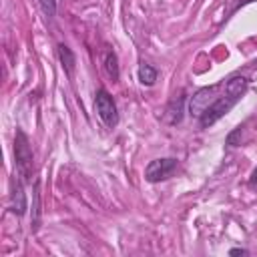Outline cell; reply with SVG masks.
I'll use <instances>...</instances> for the list:
<instances>
[{"label": "cell", "instance_id": "cell-1", "mask_svg": "<svg viewBox=\"0 0 257 257\" xmlns=\"http://www.w3.org/2000/svg\"><path fill=\"white\" fill-rule=\"evenodd\" d=\"M245 88H247V78L245 76H231L227 82H223L217 98L213 100V104L207 106L201 112V116H199L201 126H211L223 114H227L237 104V100L241 98V94L245 92Z\"/></svg>", "mask_w": 257, "mask_h": 257}, {"label": "cell", "instance_id": "cell-2", "mask_svg": "<svg viewBox=\"0 0 257 257\" xmlns=\"http://www.w3.org/2000/svg\"><path fill=\"white\" fill-rule=\"evenodd\" d=\"M14 161H16V173L24 183H30L34 173V155L28 143V137L18 128L14 137Z\"/></svg>", "mask_w": 257, "mask_h": 257}, {"label": "cell", "instance_id": "cell-3", "mask_svg": "<svg viewBox=\"0 0 257 257\" xmlns=\"http://www.w3.org/2000/svg\"><path fill=\"white\" fill-rule=\"evenodd\" d=\"M94 106H96L98 116L102 118V122H104L108 128H114V126L118 124V112H116V104H114L112 96H110V94H108L104 88H100V90L96 92V96H94Z\"/></svg>", "mask_w": 257, "mask_h": 257}, {"label": "cell", "instance_id": "cell-4", "mask_svg": "<svg viewBox=\"0 0 257 257\" xmlns=\"http://www.w3.org/2000/svg\"><path fill=\"white\" fill-rule=\"evenodd\" d=\"M177 169V159L173 157H165V159H155L147 165L145 169V179L149 183H159V181H165L169 179Z\"/></svg>", "mask_w": 257, "mask_h": 257}, {"label": "cell", "instance_id": "cell-5", "mask_svg": "<svg viewBox=\"0 0 257 257\" xmlns=\"http://www.w3.org/2000/svg\"><path fill=\"white\" fill-rule=\"evenodd\" d=\"M221 84H223V82L205 86V88H201V90H197V92L193 94L189 108H191V112H193L195 116H201V112H203L207 106L213 104V100L217 98V94H219V90H221Z\"/></svg>", "mask_w": 257, "mask_h": 257}, {"label": "cell", "instance_id": "cell-6", "mask_svg": "<svg viewBox=\"0 0 257 257\" xmlns=\"http://www.w3.org/2000/svg\"><path fill=\"white\" fill-rule=\"evenodd\" d=\"M24 181L14 179L12 181V189H10V211L16 213L18 217L26 213L28 205H26V195H24Z\"/></svg>", "mask_w": 257, "mask_h": 257}, {"label": "cell", "instance_id": "cell-7", "mask_svg": "<svg viewBox=\"0 0 257 257\" xmlns=\"http://www.w3.org/2000/svg\"><path fill=\"white\" fill-rule=\"evenodd\" d=\"M185 100H187V96L181 92L179 96H175V98L169 102L167 112H165V118H167L169 124H177V122H181L183 112H185Z\"/></svg>", "mask_w": 257, "mask_h": 257}, {"label": "cell", "instance_id": "cell-8", "mask_svg": "<svg viewBox=\"0 0 257 257\" xmlns=\"http://www.w3.org/2000/svg\"><path fill=\"white\" fill-rule=\"evenodd\" d=\"M58 58H60V64H62L64 72H66L68 76H72V72H74V64H76V58H74L72 50H70L64 42H60V44H58Z\"/></svg>", "mask_w": 257, "mask_h": 257}, {"label": "cell", "instance_id": "cell-9", "mask_svg": "<svg viewBox=\"0 0 257 257\" xmlns=\"http://www.w3.org/2000/svg\"><path fill=\"white\" fill-rule=\"evenodd\" d=\"M40 225V183H34V191H32V217H30V227L32 231H36Z\"/></svg>", "mask_w": 257, "mask_h": 257}, {"label": "cell", "instance_id": "cell-10", "mask_svg": "<svg viewBox=\"0 0 257 257\" xmlns=\"http://www.w3.org/2000/svg\"><path fill=\"white\" fill-rule=\"evenodd\" d=\"M104 70L112 78V82L118 80V60H116L114 50H110V48L104 50Z\"/></svg>", "mask_w": 257, "mask_h": 257}, {"label": "cell", "instance_id": "cell-11", "mask_svg": "<svg viewBox=\"0 0 257 257\" xmlns=\"http://www.w3.org/2000/svg\"><path fill=\"white\" fill-rule=\"evenodd\" d=\"M139 80H141V84H145V86H153L155 80H157V70H155L151 64L143 62V64L139 66Z\"/></svg>", "mask_w": 257, "mask_h": 257}, {"label": "cell", "instance_id": "cell-12", "mask_svg": "<svg viewBox=\"0 0 257 257\" xmlns=\"http://www.w3.org/2000/svg\"><path fill=\"white\" fill-rule=\"evenodd\" d=\"M38 6L46 18H52L56 14V0H38Z\"/></svg>", "mask_w": 257, "mask_h": 257}, {"label": "cell", "instance_id": "cell-13", "mask_svg": "<svg viewBox=\"0 0 257 257\" xmlns=\"http://www.w3.org/2000/svg\"><path fill=\"white\" fill-rule=\"evenodd\" d=\"M229 253H231V255H247V249H241V247H235V249H231Z\"/></svg>", "mask_w": 257, "mask_h": 257}, {"label": "cell", "instance_id": "cell-14", "mask_svg": "<svg viewBox=\"0 0 257 257\" xmlns=\"http://www.w3.org/2000/svg\"><path fill=\"white\" fill-rule=\"evenodd\" d=\"M249 183H251V185H257V169L253 171V175H251V179H249Z\"/></svg>", "mask_w": 257, "mask_h": 257}]
</instances>
